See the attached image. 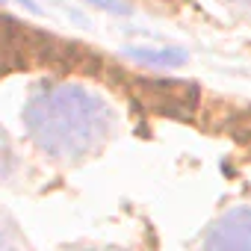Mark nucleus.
Here are the masks:
<instances>
[{
	"mask_svg": "<svg viewBox=\"0 0 251 251\" xmlns=\"http://www.w3.org/2000/svg\"><path fill=\"white\" fill-rule=\"evenodd\" d=\"M24 127L36 148L56 163H80L98 154L115 127L112 106L74 83L45 86L24 106Z\"/></svg>",
	"mask_w": 251,
	"mask_h": 251,
	"instance_id": "1",
	"label": "nucleus"
},
{
	"mask_svg": "<svg viewBox=\"0 0 251 251\" xmlns=\"http://www.w3.org/2000/svg\"><path fill=\"white\" fill-rule=\"evenodd\" d=\"M136 98L142 106L160 115H177L186 118L198 106V89L195 83H180V80H139L136 83Z\"/></svg>",
	"mask_w": 251,
	"mask_h": 251,
	"instance_id": "2",
	"label": "nucleus"
},
{
	"mask_svg": "<svg viewBox=\"0 0 251 251\" xmlns=\"http://www.w3.org/2000/svg\"><path fill=\"white\" fill-rule=\"evenodd\" d=\"M192 251H251V207L222 213L198 236Z\"/></svg>",
	"mask_w": 251,
	"mask_h": 251,
	"instance_id": "3",
	"label": "nucleus"
},
{
	"mask_svg": "<svg viewBox=\"0 0 251 251\" xmlns=\"http://www.w3.org/2000/svg\"><path fill=\"white\" fill-rule=\"evenodd\" d=\"M30 36H33L30 30H24L12 18L0 15V65H6V62L9 65H24L27 59H36L48 48L59 45V42H53V36H36V39H30Z\"/></svg>",
	"mask_w": 251,
	"mask_h": 251,
	"instance_id": "4",
	"label": "nucleus"
},
{
	"mask_svg": "<svg viewBox=\"0 0 251 251\" xmlns=\"http://www.w3.org/2000/svg\"><path fill=\"white\" fill-rule=\"evenodd\" d=\"M0 251H30L24 233L3 210H0Z\"/></svg>",
	"mask_w": 251,
	"mask_h": 251,
	"instance_id": "5",
	"label": "nucleus"
},
{
	"mask_svg": "<svg viewBox=\"0 0 251 251\" xmlns=\"http://www.w3.org/2000/svg\"><path fill=\"white\" fill-rule=\"evenodd\" d=\"M130 56L148 65H180L186 59L183 50H130Z\"/></svg>",
	"mask_w": 251,
	"mask_h": 251,
	"instance_id": "6",
	"label": "nucleus"
},
{
	"mask_svg": "<svg viewBox=\"0 0 251 251\" xmlns=\"http://www.w3.org/2000/svg\"><path fill=\"white\" fill-rule=\"evenodd\" d=\"M89 3H95L100 9H109V12H127V6L118 3V0H89Z\"/></svg>",
	"mask_w": 251,
	"mask_h": 251,
	"instance_id": "7",
	"label": "nucleus"
},
{
	"mask_svg": "<svg viewBox=\"0 0 251 251\" xmlns=\"http://www.w3.org/2000/svg\"><path fill=\"white\" fill-rule=\"evenodd\" d=\"M227 3H236V6H251V0H227Z\"/></svg>",
	"mask_w": 251,
	"mask_h": 251,
	"instance_id": "8",
	"label": "nucleus"
},
{
	"mask_svg": "<svg viewBox=\"0 0 251 251\" xmlns=\"http://www.w3.org/2000/svg\"><path fill=\"white\" fill-rule=\"evenodd\" d=\"M68 251H103V248H68Z\"/></svg>",
	"mask_w": 251,
	"mask_h": 251,
	"instance_id": "9",
	"label": "nucleus"
}]
</instances>
